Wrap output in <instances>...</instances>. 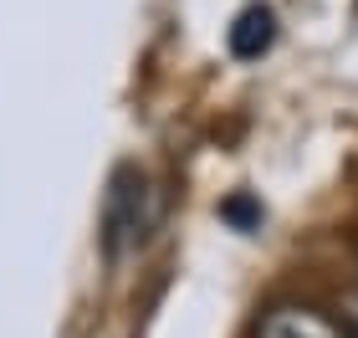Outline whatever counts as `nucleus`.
<instances>
[{
  "instance_id": "1",
  "label": "nucleus",
  "mask_w": 358,
  "mask_h": 338,
  "mask_svg": "<svg viewBox=\"0 0 358 338\" xmlns=\"http://www.w3.org/2000/svg\"><path fill=\"white\" fill-rule=\"evenodd\" d=\"M154 216H159L154 185L143 180L138 169L123 164L118 174H113L108 200H103V251H108V256L138 251L143 241H149V231H154Z\"/></svg>"
},
{
  "instance_id": "2",
  "label": "nucleus",
  "mask_w": 358,
  "mask_h": 338,
  "mask_svg": "<svg viewBox=\"0 0 358 338\" xmlns=\"http://www.w3.org/2000/svg\"><path fill=\"white\" fill-rule=\"evenodd\" d=\"M271 41H276V15H271V6H246L231 21V31H225V46H231L236 62H262L271 52Z\"/></svg>"
},
{
  "instance_id": "3",
  "label": "nucleus",
  "mask_w": 358,
  "mask_h": 338,
  "mask_svg": "<svg viewBox=\"0 0 358 338\" xmlns=\"http://www.w3.org/2000/svg\"><path fill=\"white\" fill-rule=\"evenodd\" d=\"M338 318H343V328L358 338V293H343V297H338V308H333Z\"/></svg>"
}]
</instances>
